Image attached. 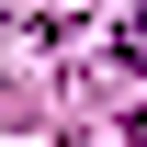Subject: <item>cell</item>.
I'll return each mask as SVG.
<instances>
[{
	"label": "cell",
	"instance_id": "6da1fadb",
	"mask_svg": "<svg viewBox=\"0 0 147 147\" xmlns=\"http://www.w3.org/2000/svg\"><path fill=\"white\" fill-rule=\"evenodd\" d=\"M125 68H147V11H136V23H125Z\"/></svg>",
	"mask_w": 147,
	"mask_h": 147
}]
</instances>
